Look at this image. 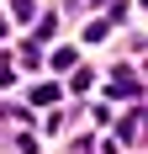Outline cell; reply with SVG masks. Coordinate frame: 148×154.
Here are the masks:
<instances>
[{
	"instance_id": "2",
	"label": "cell",
	"mask_w": 148,
	"mask_h": 154,
	"mask_svg": "<svg viewBox=\"0 0 148 154\" xmlns=\"http://www.w3.org/2000/svg\"><path fill=\"white\" fill-rule=\"evenodd\" d=\"M48 101H58V85H37L32 91V106H48Z\"/></svg>"
},
{
	"instance_id": "7",
	"label": "cell",
	"mask_w": 148,
	"mask_h": 154,
	"mask_svg": "<svg viewBox=\"0 0 148 154\" xmlns=\"http://www.w3.org/2000/svg\"><path fill=\"white\" fill-rule=\"evenodd\" d=\"M95 5H101V0H95Z\"/></svg>"
},
{
	"instance_id": "6",
	"label": "cell",
	"mask_w": 148,
	"mask_h": 154,
	"mask_svg": "<svg viewBox=\"0 0 148 154\" xmlns=\"http://www.w3.org/2000/svg\"><path fill=\"white\" fill-rule=\"evenodd\" d=\"M0 37H5V21H0Z\"/></svg>"
},
{
	"instance_id": "3",
	"label": "cell",
	"mask_w": 148,
	"mask_h": 154,
	"mask_svg": "<svg viewBox=\"0 0 148 154\" xmlns=\"http://www.w3.org/2000/svg\"><path fill=\"white\" fill-rule=\"evenodd\" d=\"M106 32H111V21H90V27H85V37H90V43H101Z\"/></svg>"
},
{
	"instance_id": "1",
	"label": "cell",
	"mask_w": 148,
	"mask_h": 154,
	"mask_svg": "<svg viewBox=\"0 0 148 154\" xmlns=\"http://www.w3.org/2000/svg\"><path fill=\"white\" fill-rule=\"evenodd\" d=\"M138 91V75L132 69H117V80H111V96H132Z\"/></svg>"
},
{
	"instance_id": "5",
	"label": "cell",
	"mask_w": 148,
	"mask_h": 154,
	"mask_svg": "<svg viewBox=\"0 0 148 154\" xmlns=\"http://www.w3.org/2000/svg\"><path fill=\"white\" fill-rule=\"evenodd\" d=\"M11 75H16V69H5V64H0V85H5V80H11Z\"/></svg>"
},
{
	"instance_id": "4",
	"label": "cell",
	"mask_w": 148,
	"mask_h": 154,
	"mask_svg": "<svg viewBox=\"0 0 148 154\" xmlns=\"http://www.w3.org/2000/svg\"><path fill=\"white\" fill-rule=\"evenodd\" d=\"M11 5H16V16H21V21L32 16V0H11Z\"/></svg>"
}]
</instances>
